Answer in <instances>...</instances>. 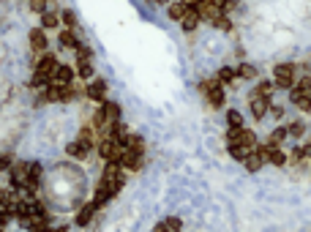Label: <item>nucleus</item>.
I'll return each instance as SVG.
<instances>
[{
  "label": "nucleus",
  "mask_w": 311,
  "mask_h": 232,
  "mask_svg": "<svg viewBox=\"0 0 311 232\" xmlns=\"http://www.w3.org/2000/svg\"><path fill=\"white\" fill-rule=\"evenodd\" d=\"M295 77H298V68H295L292 63H281V66L273 68V82H276L278 88H284V90L295 88Z\"/></svg>",
  "instance_id": "nucleus-1"
},
{
  "label": "nucleus",
  "mask_w": 311,
  "mask_h": 232,
  "mask_svg": "<svg viewBox=\"0 0 311 232\" xmlns=\"http://www.w3.org/2000/svg\"><path fill=\"white\" fill-rule=\"evenodd\" d=\"M99 153L104 161H120V153H123V145H118L109 134H101L99 139Z\"/></svg>",
  "instance_id": "nucleus-2"
},
{
  "label": "nucleus",
  "mask_w": 311,
  "mask_h": 232,
  "mask_svg": "<svg viewBox=\"0 0 311 232\" xmlns=\"http://www.w3.org/2000/svg\"><path fill=\"white\" fill-rule=\"evenodd\" d=\"M200 88H202L205 99L213 104V107H221L224 104V90H221V82H218V79H205Z\"/></svg>",
  "instance_id": "nucleus-3"
},
{
  "label": "nucleus",
  "mask_w": 311,
  "mask_h": 232,
  "mask_svg": "<svg viewBox=\"0 0 311 232\" xmlns=\"http://www.w3.org/2000/svg\"><path fill=\"white\" fill-rule=\"evenodd\" d=\"M227 139H229V145H246V148H251V150L259 148L254 131H248V129H229Z\"/></svg>",
  "instance_id": "nucleus-4"
},
{
  "label": "nucleus",
  "mask_w": 311,
  "mask_h": 232,
  "mask_svg": "<svg viewBox=\"0 0 311 232\" xmlns=\"http://www.w3.org/2000/svg\"><path fill=\"white\" fill-rule=\"evenodd\" d=\"M76 96V90L71 85H52L47 93L41 96V101H71Z\"/></svg>",
  "instance_id": "nucleus-5"
},
{
  "label": "nucleus",
  "mask_w": 311,
  "mask_h": 232,
  "mask_svg": "<svg viewBox=\"0 0 311 232\" xmlns=\"http://www.w3.org/2000/svg\"><path fill=\"white\" fill-rule=\"evenodd\" d=\"M248 107H251V115L257 120L265 118V112H268L270 107V96H259V93H251V101H248Z\"/></svg>",
  "instance_id": "nucleus-6"
},
{
  "label": "nucleus",
  "mask_w": 311,
  "mask_h": 232,
  "mask_svg": "<svg viewBox=\"0 0 311 232\" xmlns=\"http://www.w3.org/2000/svg\"><path fill=\"white\" fill-rule=\"evenodd\" d=\"M120 164H123V169H139L142 167V150L123 148V153H120Z\"/></svg>",
  "instance_id": "nucleus-7"
},
{
  "label": "nucleus",
  "mask_w": 311,
  "mask_h": 232,
  "mask_svg": "<svg viewBox=\"0 0 311 232\" xmlns=\"http://www.w3.org/2000/svg\"><path fill=\"white\" fill-rule=\"evenodd\" d=\"M85 96L93 99V101H99V104H104L106 101V82L104 79H93V82L88 85V90H85Z\"/></svg>",
  "instance_id": "nucleus-8"
},
{
  "label": "nucleus",
  "mask_w": 311,
  "mask_h": 232,
  "mask_svg": "<svg viewBox=\"0 0 311 232\" xmlns=\"http://www.w3.org/2000/svg\"><path fill=\"white\" fill-rule=\"evenodd\" d=\"M74 68H69V66H60L52 71V85H71V79H74Z\"/></svg>",
  "instance_id": "nucleus-9"
},
{
  "label": "nucleus",
  "mask_w": 311,
  "mask_h": 232,
  "mask_svg": "<svg viewBox=\"0 0 311 232\" xmlns=\"http://www.w3.org/2000/svg\"><path fill=\"white\" fill-rule=\"evenodd\" d=\"M30 47H33L35 55H44V52H47V36H44V30H38V28L30 30Z\"/></svg>",
  "instance_id": "nucleus-10"
},
{
  "label": "nucleus",
  "mask_w": 311,
  "mask_h": 232,
  "mask_svg": "<svg viewBox=\"0 0 311 232\" xmlns=\"http://www.w3.org/2000/svg\"><path fill=\"white\" fill-rule=\"evenodd\" d=\"M265 161H268V159H265L262 148H254V150H251V153H248V159H246V161H243V164H246V169H248V172H257V169H259V167H262Z\"/></svg>",
  "instance_id": "nucleus-11"
},
{
  "label": "nucleus",
  "mask_w": 311,
  "mask_h": 232,
  "mask_svg": "<svg viewBox=\"0 0 311 232\" xmlns=\"http://www.w3.org/2000/svg\"><path fill=\"white\" fill-rule=\"evenodd\" d=\"M41 175H44V167L38 164V161H30V172H28V186L25 189H38V183H41Z\"/></svg>",
  "instance_id": "nucleus-12"
},
{
  "label": "nucleus",
  "mask_w": 311,
  "mask_h": 232,
  "mask_svg": "<svg viewBox=\"0 0 311 232\" xmlns=\"http://www.w3.org/2000/svg\"><path fill=\"white\" fill-rule=\"evenodd\" d=\"M55 68H58V60H55V55H41V58H38V63H35V71H38V74H47V77H52Z\"/></svg>",
  "instance_id": "nucleus-13"
},
{
  "label": "nucleus",
  "mask_w": 311,
  "mask_h": 232,
  "mask_svg": "<svg viewBox=\"0 0 311 232\" xmlns=\"http://www.w3.org/2000/svg\"><path fill=\"white\" fill-rule=\"evenodd\" d=\"M262 153H265V159H268L270 164H276V167H284V164H287V156L278 148H273V145H262Z\"/></svg>",
  "instance_id": "nucleus-14"
},
{
  "label": "nucleus",
  "mask_w": 311,
  "mask_h": 232,
  "mask_svg": "<svg viewBox=\"0 0 311 232\" xmlns=\"http://www.w3.org/2000/svg\"><path fill=\"white\" fill-rule=\"evenodd\" d=\"M96 210H99V208H96L93 202H88V205H85V208L79 210V213H76V227L90 224V219H93V213H96Z\"/></svg>",
  "instance_id": "nucleus-15"
},
{
  "label": "nucleus",
  "mask_w": 311,
  "mask_h": 232,
  "mask_svg": "<svg viewBox=\"0 0 311 232\" xmlns=\"http://www.w3.org/2000/svg\"><path fill=\"white\" fill-rule=\"evenodd\" d=\"M88 145H82V142H79V139H76V142H69V145H66V153H69V156H74V159H85V156H88Z\"/></svg>",
  "instance_id": "nucleus-16"
},
{
  "label": "nucleus",
  "mask_w": 311,
  "mask_h": 232,
  "mask_svg": "<svg viewBox=\"0 0 311 232\" xmlns=\"http://www.w3.org/2000/svg\"><path fill=\"white\" fill-rule=\"evenodd\" d=\"M200 19L202 17L197 14V8H191V11L180 19V25H183V30H186V33H191V30H197V22H200Z\"/></svg>",
  "instance_id": "nucleus-17"
},
{
  "label": "nucleus",
  "mask_w": 311,
  "mask_h": 232,
  "mask_svg": "<svg viewBox=\"0 0 311 232\" xmlns=\"http://www.w3.org/2000/svg\"><path fill=\"white\" fill-rule=\"evenodd\" d=\"M248 153H251V148H246V145H229V156L235 161H246Z\"/></svg>",
  "instance_id": "nucleus-18"
},
{
  "label": "nucleus",
  "mask_w": 311,
  "mask_h": 232,
  "mask_svg": "<svg viewBox=\"0 0 311 232\" xmlns=\"http://www.w3.org/2000/svg\"><path fill=\"white\" fill-rule=\"evenodd\" d=\"M60 44H63V47H71V49H79V41H76L74 30H60Z\"/></svg>",
  "instance_id": "nucleus-19"
},
{
  "label": "nucleus",
  "mask_w": 311,
  "mask_h": 232,
  "mask_svg": "<svg viewBox=\"0 0 311 232\" xmlns=\"http://www.w3.org/2000/svg\"><path fill=\"white\" fill-rule=\"evenodd\" d=\"M289 137V129H276L273 131V134H270L268 137V145H273V148H278V145L284 142V139Z\"/></svg>",
  "instance_id": "nucleus-20"
},
{
  "label": "nucleus",
  "mask_w": 311,
  "mask_h": 232,
  "mask_svg": "<svg viewBox=\"0 0 311 232\" xmlns=\"http://www.w3.org/2000/svg\"><path fill=\"white\" fill-rule=\"evenodd\" d=\"M188 11H191V6H186V3H172L170 6V17L172 19H183Z\"/></svg>",
  "instance_id": "nucleus-21"
},
{
  "label": "nucleus",
  "mask_w": 311,
  "mask_h": 232,
  "mask_svg": "<svg viewBox=\"0 0 311 232\" xmlns=\"http://www.w3.org/2000/svg\"><path fill=\"white\" fill-rule=\"evenodd\" d=\"M76 74H79L82 79L93 77V66H90V60H76Z\"/></svg>",
  "instance_id": "nucleus-22"
},
{
  "label": "nucleus",
  "mask_w": 311,
  "mask_h": 232,
  "mask_svg": "<svg viewBox=\"0 0 311 232\" xmlns=\"http://www.w3.org/2000/svg\"><path fill=\"white\" fill-rule=\"evenodd\" d=\"M101 109H104V112L109 115V120H112V123H118V120H120V107H118V104L104 101V104H101Z\"/></svg>",
  "instance_id": "nucleus-23"
},
{
  "label": "nucleus",
  "mask_w": 311,
  "mask_h": 232,
  "mask_svg": "<svg viewBox=\"0 0 311 232\" xmlns=\"http://www.w3.org/2000/svg\"><path fill=\"white\" fill-rule=\"evenodd\" d=\"M227 123H229V129H243L241 112H238V109H229V112H227Z\"/></svg>",
  "instance_id": "nucleus-24"
},
{
  "label": "nucleus",
  "mask_w": 311,
  "mask_h": 232,
  "mask_svg": "<svg viewBox=\"0 0 311 232\" xmlns=\"http://www.w3.org/2000/svg\"><path fill=\"white\" fill-rule=\"evenodd\" d=\"M238 77V71H235V68H229V66H224V68H218V82H232V79H235Z\"/></svg>",
  "instance_id": "nucleus-25"
},
{
  "label": "nucleus",
  "mask_w": 311,
  "mask_h": 232,
  "mask_svg": "<svg viewBox=\"0 0 311 232\" xmlns=\"http://www.w3.org/2000/svg\"><path fill=\"white\" fill-rule=\"evenodd\" d=\"M41 25H44V28H58L60 17H58V14H52V11H47V14H41Z\"/></svg>",
  "instance_id": "nucleus-26"
},
{
  "label": "nucleus",
  "mask_w": 311,
  "mask_h": 232,
  "mask_svg": "<svg viewBox=\"0 0 311 232\" xmlns=\"http://www.w3.org/2000/svg\"><path fill=\"white\" fill-rule=\"evenodd\" d=\"M238 77L254 79V77H257V68H254V66H248V63H243V66H238Z\"/></svg>",
  "instance_id": "nucleus-27"
},
{
  "label": "nucleus",
  "mask_w": 311,
  "mask_h": 232,
  "mask_svg": "<svg viewBox=\"0 0 311 232\" xmlns=\"http://www.w3.org/2000/svg\"><path fill=\"white\" fill-rule=\"evenodd\" d=\"M79 142H82V145H88V148L96 142V139H93V129H90V126H85V129L79 131Z\"/></svg>",
  "instance_id": "nucleus-28"
},
{
  "label": "nucleus",
  "mask_w": 311,
  "mask_h": 232,
  "mask_svg": "<svg viewBox=\"0 0 311 232\" xmlns=\"http://www.w3.org/2000/svg\"><path fill=\"white\" fill-rule=\"evenodd\" d=\"M295 107H300V109H303V112H309V109H311V93H306V96H300V99H295Z\"/></svg>",
  "instance_id": "nucleus-29"
},
{
  "label": "nucleus",
  "mask_w": 311,
  "mask_h": 232,
  "mask_svg": "<svg viewBox=\"0 0 311 232\" xmlns=\"http://www.w3.org/2000/svg\"><path fill=\"white\" fill-rule=\"evenodd\" d=\"M49 82H52V77H47V74H38V71L33 74V88H44Z\"/></svg>",
  "instance_id": "nucleus-30"
},
{
  "label": "nucleus",
  "mask_w": 311,
  "mask_h": 232,
  "mask_svg": "<svg viewBox=\"0 0 311 232\" xmlns=\"http://www.w3.org/2000/svg\"><path fill=\"white\" fill-rule=\"evenodd\" d=\"M30 8L38 14H47V0H30Z\"/></svg>",
  "instance_id": "nucleus-31"
},
{
  "label": "nucleus",
  "mask_w": 311,
  "mask_h": 232,
  "mask_svg": "<svg viewBox=\"0 0 311 232\" xmlns=\"http://www.w3.org/2000/svg\"><path fill=\"white\" fill-rule=\"evenodd\" d=\"M93 58V52H90L88 47H82V44H79V49H76V60H90Z\"/></svg>",
  "instance_id": "nucleus-32"
},
{
  "label": "nucleus",
  "mask_w": 311,
  "mask_h": 232,
  "mask_svg": "<svg viewBox=\"0 0 311 232\" xmlns=\"http://www.w3.org/2000/svg\"><path fill=\"white\" fill-rule=\"evenodd\" d=\"M63 22L69 25V30H74V28H76V17H74V11H63Z\"/></svg>",
  "instance_id": "nucleus-33"
},
{
  "label": "nucleus",
  "mask_w": 311,
  "mask_h": 232,
  "mask_svg": "<svg viewBox=\"0 0 311 232\" xmlns=\"http://www.w3.org/2000/svg\"><path fill=\"white\" fill-rule=\"evenodd\" d=\"M270 90H273V85H270V82H259V88L254 90V93H259V96H270Z\"/></svg>",
  "instance_id": "nucleus-34"
},
{
  "label": "nucleus",
  "mask_w": 311,
  "mask_h": 232,
  "mask_svg": "<svg viewBox=\"0 0 311 232\" xmlns=\"http://www.w3.org/2000/svg\"><path fill=\"white\" fill-rule=\"evenodd\" d=\"M303 123H292V126H289V134H292V137H300V134H303Z\"/></svg>",
  "instance_id": "nucleus-35"
},
{
  "label": "nucleus",
  "mask_w": 311,
  "mask_h": 232,
  "mask_svg": "<svg viewBox=\"0 0 311 232\" xmlns=\"http://www.w3.org/2000/svg\"><path fill=\"white\" fill-rule=\"evenodd\" d=\"M167 224H170V230H172V232H180V227H183V224H180V219H175V216H172V219H167Z\"/></svg>",
  "instance_id": "nucleus-36"
},
{
  "label": "nucleus",
  "mask_w": 311,
  "mask_h": 232,
  "mask_svg": "<svg viewBox=\"0 0 311 232\" xmlns=\"http://www.w3.org/2000/svg\"><path fill=\"white\" fill-rule=\"evenodd\" d=\"M213 25H216L218 30H229V19H227V17H218V19H216V22H213Z\"/></svg>",
  "instance_id": "nucleus-37"
},
{
  "label": "nucleus",
  "mask_w": 311,
  "mask_h": 232,
  "mask_svg": "<svg viewBox=\"0 0 311 232\" xmlns=\"http://www.w3.org/2000/svg\"><path fill=\"white\" fill-rule=\"evenodd\" d=\"M8 167H14L11 159H8V156H3V159H0V169H8Z\"/></svg>",
  "instance_id": "nucleus-38"
},
{
  "label": "nucleus",
  "mask_w": 311,
  "mask_h": 232,
  "mask_svg": "<svg viewBox=\"0 0 311 232\" xmlns=\"http://www.w3.org/2000/svg\"><path fill=\"white\" fill-rule=\"evenodd\" d=\"M153 232H172V230H170V224H167V221H161V224H156V230H153Z\"/></svg>",
  "instance_id": "nucleus-39"
},
{
  "label": "nucleus",
  "mask_w": 311,
  "mask_h": 232,
  "mask_svg": "<svg viewBox=\"0 0 311 232\" xmlns=\"http://www.w3.org/2000/svg\"><path fill=\"white\" fill-rule=\"evenodd\" d=\"M52 232H66V227H60V230H52Z\"/></svg>",
  "instance_id": "nucleus-40"
}]
</instances>
